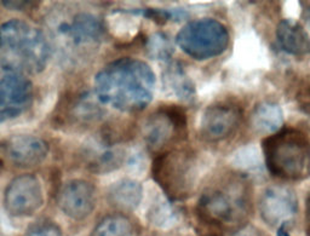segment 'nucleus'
<instances>
[{
  "instance_id": "nucleus-1",
  "label": "nucleus",
  "mask_w": 310,
  "mask_h": 236,
  "mask_svg": "<svg viewBox=\"0 0 310 236\" xmlns=\"http://www.w3.org/2000/svg\"><path fill=\"white\" fill-rule=\"evenodd\" d=\"M101 94L114 107L126 111L145 109L155 89V75L146 62L120 60L109 65L98 79Z\"/></svg>"
},
{
  "instance_id": "nucleus-2",
  "label": "nucleus",
  "mask_w": 310,
  "mask_h": 236,
  "mask_svg": "<svg viewBox=\"0 0 310 236\" xmlns=\"http://www.w3.org/2000/svg\"><path fill=\"white\" fill-rule=\"evenodd\" d=\"M197 211L206 220L221 224H239L247 220L252 208V188L239 173L219 176L202 191Z\"/></svg>"
},
{
  "instance_id": "nucleus-3",
  "label": "nucleus",
  "mask_w": 310,
  "mask_h": 236,
  "mask_svg": "<svg viewBox=\"0 0 310 236\" xmlns=\"http://www.w3.org/2000/svg\"><path fill=\"white\" fill-rule=\"evenodd\" d=\"M265 165L273 176L285 181L310 177V141L306 133L286 128L263 141Z\"/></svg>"
},
{
  "instance_id": "nucleus-4",
  "label": "nucleus",
  "mask_w": 310,
  "mask_h": 236,
  "mask_svg": "<svg viewBox=\"0 0 310 236\" xmlns=\"http://www.w3.org/2000/svg\"><path fill=\"white\" fill-rule=\"evenodd\" d=\"M153 177L170 200H184L194 193L199 178L196 155L189 149L160 153L153 164Z\"/></svg>"
},
{
  "instance_id": "nucleus-5",
  "label": "nucleus",
  "mask_w": 310,
  "mask_h": 236,
  "mask_svg": "<svg viewBox=\"0 0 310 236\" xmlns=\"http://www.w3.org/2000/svg\"><path fill=\"white\" fill-rule=\"evenodd\" d=\"M178 46L197 61L221 55L229 44L226 26L213 18H200L185 24L176 36Z\"/></svg>"
},
{
  "instance_id": "nucleus-6",
  "label": "nucleus",
  "mask_w": 310,
  "mask_h": 236,
  "mask_svg": "<svg viewBox=\"0 0 310 236\" xmlns=\"http://www.w3.org/2000/svg\"><path fill=\"white\" fill-rule=\"evenodd\" d=\"M187 135V116L180 108L166 107L148 118L145 138L152 152L163 153L168 145Z\"/></svg>"
},
{
  "instance_id": "nucleus-7",
  "label": "nucleus",
  "mask_w": 310,
  "mask_h": 236,
  "mask_svg": "<svg viewBox=\"0 0 310 236\" xmlns=\"http://www.w3.org/2000/svg\"><path fill=\"white\" fill-rule=\"evenodd\" d=\"M241 118L243 111L234 104H212L202 113L200 135L207 142H221L235 132Z\"/></svg>"
},
{
  "instance_id": "nucleus-8",
  "label": "nucleus",
  "mask_w": 310,
  "mask_h": 236,
  "mask_svg": "<svg viewBox=\"0 0 310 236\" xmlns=\"http://www.w3.org/2000/svg\"><path fill=\"white\" fill-rule=\"evenodd\" d=\"M297 195L291 188L285 186L269 187L260 201L261 215L270 224H285L297 212Z\"/></svg>"
},
{
  "instance_id": "nucleus-9",
  "label": "nucleus",
  "mask_w": 310,
  "mask_h": 236,
  "mask_svg": "<svg viewBox=\"0 0 310 236\" xmlns=\"http://www.w3.org/2000/svg\"><path fill=\"white\" fill-rule=\"evenodd\" d=\"M277 39L286 52L304 56L310 52V38L306 29L296 21L284 19L277 28Z\"/></svg>"
},
{
  "instance_id": "nucleus-10",
  "label": "nucleus",
  "mask_w": 310,
  "mask_h": 236,
  "mask_svg": "<svg viewBox=\"0 0 310 236\" xmlns=\"http://www.w3.org/2000/svg\"><path fill=\"white\" fill-rule=\"evenodd\" d=\"M163 85L168 92H172L175 96L182 101H193L195 97V87L190 78L178 62L168 63L163 70Z\"/></svg>"
},
{
  "instance_id": "nucleus-11",
  "label": "nucleus",
  "mask_w": 310,
  "mask_h": 236,
  "mask_svg": "<svg viewBox=\"0 0 310 236\" xmlns=\"http://www.w3.org/2000/svg\"><path fill=\"white\" fill-rule=\"evenodd\" d=\"M284 123L282 110L277 103H261L256 107L251 118L255 131L260 133H275Z\"/></svg>"
},
{
  "instance_id": "nucleus-12",
  "label": "nucleus",
  "mask_w": 310,
  "mask_h": 236,
  "mask_svg": "<svg viewBox=\"0 0 310 236\" xmlns=\"http://www.w3.org/2000/svg\"><path fill=\"white\" fill-rule=\"evenodd\" d=\"M142 200V187L131 179H125L114 184L109 193V203L125 210H133Z\"/></svg>"
},
{
  "instance_id": "nucleus-13",
  "label": "nucleus",
  "mask_w": 310,
  "mask_h": 236,
  "mask_svg": "<svg viewBox=\"0 0 310 236\" xmlns=\"http://www.w3.org/2000/svg\"><path fill=\"white\" fill-rule=\"evenodd\" d=\"M130 222L121 216H113L103 220L98 229H96L95 236H130Z\"/></svg>"
},
{
  "instance_id": "nucleus-14",
  "label": "nucleus",
  "mask_w": 310,
  "mask_h": 236,
  "mask_svg": "<svg viewBox=\"0 0 310 236\" xmlns=\"http://www.w3.org/2000/svg\"><path fill=\"white\" fill-rule=\"evenodd\" d=\"M148 50L149 55L153 58L158 60H166L172 53L173 47L170 39L163 33H155L154 35L150 36L149 44H148Z\"/></svg>"
},
{
  "instance_id": "nucleus-15",
  "label": "nucleus",
  "mask_w": 310,
  "mask_h": 236,
  "mask_svg": "<svg viewBox=\"0 0 310 236\" xmlns=\"http://www.w3.org/2000/svg\"><path fill=\"white\" fill-rule=\"evenodd\" d=\"M277 236H290L289 233L285 230V224H282L281 227L279 228V230H277Z\"/></svg>"
},
{
  "instance_id": "nucleus-16",
  "label": "nucleus",
  "mask_w": 310,
  "mask_h": 236,
  "mask_svg": "<svg viewBox=\"0 0 310 236\" xmlns=\"http://www.w3.org/2000/svg\"><path fill=\"white\" fill-rule=\"evenodd\" d=\"M307 220L310 225V195L308 196V200H307Z\"/></svg>"
},
{
  "instance_id": "nucleus-17",
  "label": "nucleus",
  "mask_w": 310,
  "mask_h": 236,
  "mask_svg": "<svg viewBox=\"0 0 310 236\" xmlns=\"http://www.w3.org/2000/svg\"><path fill=\"white\" fill-rule=\"evenodd\" d=\"M306 18H307V24H308V27L310 28V9H308V11H307Z\"/></svg>"
}]
</instances>
